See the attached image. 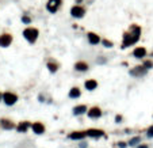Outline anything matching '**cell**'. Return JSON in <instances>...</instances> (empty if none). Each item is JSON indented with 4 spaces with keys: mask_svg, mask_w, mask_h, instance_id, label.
Masks as SVG:
<instances>
[{
    "mask_svg": "<svg viewBox=\"0 0 153 148\" xmlns=\"http://www.w3.org/2000/svg\"><path fill=\"white\" fill-rule=\"evenodd\" d=\"M141 34V27L137 25H132L130 26V33H125L123 34V42H122V49L128 48V46L133 45L138 41Z\"/></svg>",
    "mask_w": 153,
    "mask_h": 148,
    "instance_id": "cell-1",
    "label": "cell"
},
{
    "mask_svg": "<svg viewBox=\"0 0 153 148\" xmlns=\"http://www.w3.org/2000/svg\"><path fill=\"white\" fill-rule=\"evenodd\" d=\"M23 36L29 42H35L37 38H38V30L37 29H33V27H27L25 31H23Z\"/></svg>",
    "mask_w": 153,
    "mask_h": 148,
    "instance_id": "cell-2",
    "label": "cell"
},
{
    "mask_svg": "<svg viewBox=\"0 0 153 148\" xmlns=\"http://www.w3.org/2000/svg\"><path fill=\"white\" fill-rule=\"evenodd\" d=\"M3 101H4L5 105L11 106V105H14L18 101V97H16L15 94H12V92H4L3 94Z\"/></svg>",
    "mask_w": 153,
    "mask_h": 148,
    "instance_id": "cell-3",
    "label": "cell"
},
{
    "mask_svg": "<svg viewBox=\"0 0 153 148\" xmlns=\"http://www.w3.org/2000/svg\"><path fill=\"white\" fill-rule=\"evenodd\" d=\"M87 116L90 118H92V120L100 118V117H102V110H100L98 106H94V107H91V109L87 112Z\"/></svg>",
    "mask_w": 153,
    "mask_h": 148,
    "instance_id": "cell-4",
    "label": "cell"
},
{
    "mask_svg": "<svg viewBox=\"0 0 153 148\" xmlns=\"http://www.w3.org/2000/svg\"><path fill=\"white\" fill-rule=\"evenodd\" d=\"M60 5H61V0H49L46 7H47V10L50 12H56Z\"/></svg>",
    "mask_w": 153,
    "mask_h": 148,
    "instance_id": "cell-5",
    "label": "cell"
},
{
    "mask_svg": "<svg viewBox=\"0 0 153 148\" xmlns=\"http://www.w3.org/2000/svg\"><path fill=\"white\" fill-rule=\"evenodd\" d=\"M31 129H33V132L35 133V135H42V133H45V125L42 122L31 124Z\"/></svg>",
    "mask_w": 153,
    "mask_h": 148,
    "instance_id": "cell-6",
    "label": "cell"
},
{
    "mask_svg": "<svg viewBox=\"0 0 153 148\" xmlns=\"http://www.w3.org/2000/svg\"><path fill=\"white\" fill-rule=\"evenodd\" d=\"M87 136L88 137H94V139H98V137H102L104 136V132H103L102 129H88L87 131Z\"/></svg>",
    "mask_w": 153,
    "mask_h": 148,
    "instance_id": "cell-7",
    "label": "cell"
},
{
    "mask_svg": "<svg viewBox=\"0 0 153 148\" xmlns=\"http://www.w3.org/2000/svg\"><path fill=\"white\" fill-rule=\"evenodd\" d=\"M71 14L73 16H76V18H83L84 14H86V11H84V8L80 7V5H75V7H72Z\"/></svg>",
    "mask_w": 153,
    "mask_h": 148,
    "instance_id": "cell-8",
    "label": "cell"
},
{
    "mask_svg": "<svg viewBox=\"0 0 153 148\" xmlns=\"http://www.w3.org/2000/svg\"><path fill=\"white\" fill-rule=\"evenodd\" d=\"M68 137L71 140H83V139L87 137V131H83V132H72L69 133Z\"/></svg>",
    "mask_w": 153,
    "mask_h": 148,
    "instance_id": "cell-9",
    "label": "cell"
},
{
    "mask_svg": "<svg viewBox=\"0 0 153 148\" xmlns=\"http://www.w3.org/2000/svg\"><path fill=\"white\" fill-rule=\"evenodd\" d=\"M0 126L3 128V129H5V131H11V129H14V128H15V125H14V122H12L11 120L1 118V120H0Z\"/></svg>",
    "mask_w": 153,
    "mask_h": 148,
    "instance_id": "cell-10",
    "label": "cell"
},
{
    "mask_svg": "<svg viewBox=\"0 0 153 148\" xmlns=\"http://www.w3.org/2000/svg\"><path fill=\"white\" fill-rule=\"evenodd\" d=\"M11 42H12V37H11L10 34H3V36H0V46L7 48Z\"/></svg>",
    "mask_w": 153,
    "mask_h": 148,
    "instance_id": "cell-11",
    "label": "cell"
},
{
    "mask_svg": "<svg viewBox=\"0 0 153 148\" xmlns=\"http://www.w3.org/2000/svg\"><path fill=\"white\" fill-rule=\"evenodd\" d=\"M145 73H146V68L145 67H136L134 69L130 71V75H133V76H144Z\"/></svg>",
    "mask_w": 153,
    "mask_h": 148,
    "instance_id": "cell-12",
    "label": "cell"
},
{
    "mask_svg": "<svg viewBox=\"0 0 153 148\" xmlns=\"http://www.w3.org/2000/svg\"><path fill=\"white\" fill-rule=\"evenodd\" d=\"M29 128H31V124L29 122V121H23V122H21L18 126H16V131L19 133H26Z\"/></svg>",
    "mask_w": 153,
    "mask_h": 148,
    "instance_id": "cell-13",
    "label": "cell"
},
{
    "mask_svg": "<svg viewBox=\"0 0 153 148\" xmlns=\"http://www.w3.org/2000/svg\"><path fill=\"white\" fill-rule=\"evenodd\" d=\"M87 106L86 105H79V106L73 107V114L75 116H82V114H84V113H87Z\"/></svg>",
    "mask_w": 153,
    "mask_h": 148,
    "instance_id": "cell-14",
    "label": "cell"
},
{
    "mask_svg": "<svg viewBox=\"0 0 153 148\" xmlns=\"http://www.w3.org/2000/svg\"><path fill=\"white\" fill-rule=\"evenodd\" d=\"M87 37H88V41H90V44H91V45H96V44H99V42H100L99 36H96L95 33H88Z\"/></svg>",
    "mask_w": 153,
    "mask_h": 148,
    "instance_id": "cell-15",
    "label": "cell"
},
{
    "mask_svg": "<svg viewBox=\"0 0 153 148\" xmlns=\"http://www.w3.org/2000/svg\"><path fill=\"white\" fill-rule=\"evenodd\" d=\"M133 54H134V57H137V59H141V57H144L145 54H146V49L142 48V46H140V48H137V49H134Z\"/></svg>",
    "mask_w": 153,
    "mask_h": 148,
    "instance_id": "cell-16",
    "label": "cell"
},
{
    "mask_svg": "<svg viewBox=\"0 0 153 148\" xmlns=\"http://www.w3.org/2000/svg\"><path fill=\"white\" fill-rule=\"evenodd\" d=\"M84 86H86V88H87V90L92 91V90H95V88L98 87V82H96V80H94V79H91V80H87V82L84 83Z\"/></svg>",
    "mask_w": 153,
    "mask_h": 148,
    "instance_id": "cell-17",
    "label": "cell"
},
{
    "mask_svg": "<svg viewBox=\"0 0 153 148\" xmlns=\"http://www.w3.org/2000/svg\"><path fill=\"white\" fill-rule=\"evenodd\" d=\"M138 144H141V137H140V136H134V137H132L129 140L128 145H130V147H137Z\"/></svg>",
    "mask_w": 153,
    "mask_h": 148,
    "instance_id": "cell-18",
    "label": "cell"
},
{
    "mask_svg": "<svg viewBox=\"0 0 153 148\" xmlns=\"http://www.w3.org/2000/svg\"><path fill=\"white\" fill-rule=\"evenodd\" d=\"M75 68H76L77 71H87V69H88V64H87V63H84V61H79V63H76Z\"/></svg>",
    "mask_w": 153,
    "mask_h": 148,
    "instance_id": "cell-19",
    "label": "cell"
},
{
    "mask_svg": "<svg viewBox=\"0 0 153 148\" xmlns=\"http://www.w3.org/2000/svg\"><path fill=\"white\" fill-rule=\"evenodd\" d=\"M82 95V92H80V90L77 88V87H73L71 91H69V98H79Z\"/></svg>",
    "mask_w": 153,
    "mask_h": 148,
    "instance_id": "cell-20",
    "label": "cell"
},
{
    "mask_svg": "<svg viewBox=\"0 0 153 148\" xmlns=\"http://www.w3.org/2000/svg\"><path fill=\"white\" fill-rule=\"evenodd\" d=\"M47 68H49V71H50V72H56L57 71V64L49 63V64H47Z\"/></svg>",
    "mask_w": 153,
    "mask_h": 148,
    "instance_id": "cell-21",
    "label": "cell"
},
{
    "mask_svg": "<svg viewBox=\"0 0 153 148\" xmlns=\"http://www.w3.org/2000/svg\"><path fill=\"white\" fill-rule=\"evenodd\" d=\"M103 45L106 46V48H111V46H112V42L108 41V40H103Z\"/></svg>",
    "mask_w": 153,
    "mask_h": 148,
    "instance_id": "cell-22",
    "label": "cell"
},
{
    "mask_svg": "<svg viewBox=\"0 0 153 148\" xmlns=\"http://www.w3.org/2000/svg\"><path fill=\"white\" fill-rule=\"evenodd\" d=\"M144 67H145L146 69H150V68L153 67V63L152 61H145V63H144Z\"/></svg>",
    "mask_w": 153,
    "mask_h": 148,
    "instance_id": "cell-23",
    "label": "cell"
},
{
    "mask_svg": "<svg viewBox=\"0 0 153 148\" xmlns=\"http://www.w3.org/2000/svg\"><path fill=\"white\" fill-rule=\"evenodd\" d=\"M146 133H148V137H153V125L148 128V132Z\"/></svg>",
    "mask_w": 153,
    "mask_h": 148,
    "instance_id": "cell-24",
    "label": "cell"
},
{
    "mask_svg": "<svg viewBox=\"0 0 153 148\" xmlns=\"http://www.w3.org/2000/svg\"><path fill=\"white\" fill-rule=\"evenodd\" d=\"M118 147L119 148H126L128 147V143H125V141H119V143H118Z\"/></svg>",
    "mask_w": 153,
    "mask_h": 148,
    "instance_id": "cell-25",
    "label": "cell"
},
{
    "mask_svg": "<svg viewBox=\"0 0 153 148\" xmlns=\"http://www.w3.org/2000/svg\"><path fill=\"white\" fill-rule=\"evenodd\" d=\"M22 22H25V23H30L31 19L29 16H22Z\"/></svg>",
    "mask_w": 153,
    "mask_h": 148,
    "instance_id": "cell-26",
    "label": "cell"
},
{
    "mask_svg": "<svg viewBox=\"0 0 153 148\" xmlns=\"http://www.w3.org/2000/svg\"><path fill=\"white\" fill-rule=\"evenodd\" d=\"M121 121H122V116H119V114H118V116H115V122L119 124Z\"/></svg>",
    "mask_w": 153,
    "mask_h": 148,
    "instance_id": "cell-27",
    "label": "cell"
},
{
    "mask_svg": "<svg viewBox=\"0 0 153 148\" xmlns=\"http://www.w3.org/2000/svg\"><path fill=\"white\" fill-rule=\"evenodd\" d=\"M137 148H149L148 145H145V144H141V145H138Z\"/></svg>",
    "mask_w": 153,
    "mask_h": 148,
    "instance_id": "cell-28",
    "label": "cell"
},
{
    "mask_svg": "<svg viewBox=\"0 0 153 148\" xmlns=\"http://www.w3.org/2000/svg\"><path fill=\"white\" fill-rule=\"evenodd\" d=\"M86 147H87V144H86V143H82V144H80V148H86Z\"/></svg>",
    "mask_w": 153,
    "mask_h": 148,
    "instance_id": "cell-29",
    "label": "cell"
},
{
    "mask_svg": "<svg viewBox=\"0 0 153 148\" xmlns=\"http://www.w3.org/2000/svg\"><path fill=\"white\" fill-rule=\"evenodd\" d=\"M0 101H3V94H0Z\"/></svg>",
    "mask_w": 153,
    "mask_h": 148,
    "instance_id": "cell-30",
    "label": "cell"
}]
</instances>
